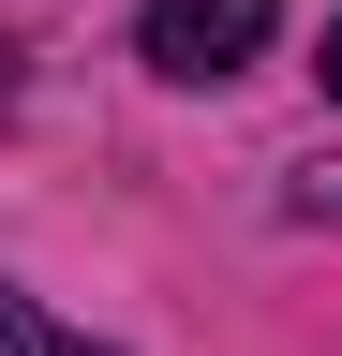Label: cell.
Wrapping results in <instances>:
<instances>
[{"instance_id":"obj_1","label":"cell","mask_w":342,"mask_h":356,"mask_svg":"<svg viewBox=\"0 0 342 356\" xmlns=\"http://www.w3.org/2000/svg\"><path fill=\"white\" fill-rule=\"evenodd\" d=\"M268 15L283 0H149V74H179V89L238 74L253 44H268Z\"/></svg>"},{"instance_id":"obj_2","label":"cell","mask_w":342,"mask_h":356,"mask_svg":"<svg viewBox=\"0 0 342 356\" xmlns=\"http://www.w3.org/2000/svg\"><path fill=\"white\" fill-rule=\"evenodd\" d=\"M0 356H90V341H75V327H45V312L0 282Z\"/></svg>"},{"instance_id":"obj_3","label":"cell","mask_w":342,"mask_h":356,"mask_svg":"<svg viewBox=\"0 0 342 356\" xmlns=\"http://www.w3.org/2000/svg\"><path fill=\"white\" fill-rule=\"evenodd\" d=\"M283 208H297V222H342V149L297 163V178H283Z\"/></svg>"},{"instance_id":"obj_4","label":"cell","mask_w":342,"mask_h":356,"mask_svg":"<svg viewBox=\"0 0 342 356\" xmlns=\"http://www.w3.org/2000/svg\"><path fill=\"white\" fill-rule=\"evenodd\" d=\"M327 89H342V30H327Z\"/></svg>"}]
</instances>
